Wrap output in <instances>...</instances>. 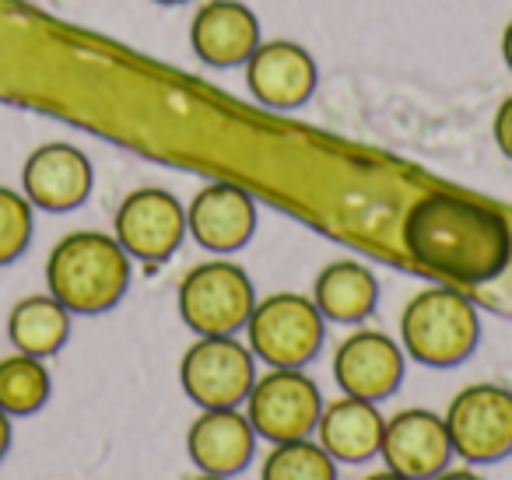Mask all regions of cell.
I'll list each match as a JSON object with an SVG mask.
<instances>
[{
  "instance_id": "obj_23",
  "label": "cell",
  "mask_w": 512,
  "mask_h": 480,
  "mask_svg": "<svg viewBox=\"0 0 512 480\" xmlns=\"http://www.w3.org/2000/svg\"><path fill=\"white\" fill-rule=\"evenodd\" d=\"M32 211L29 197L0 186V267L15 263L32 242Z\"/></svg>"
},
{
  "instance_id": "obj_25",
  "label": "cell",
  "mask_w": 512,
  "mask_h": 480,
  "mask_svg": "<svg viewBox=\"0 0 512 480\" xmlns=\"http://www.w3.org/2000/svg\"><path fill=\"white\" fill-rule=\"evenodd\" d=\"M11 438H15V431H11V414L0 410V459L11 452Z\"/></svg>"
},
{
  "instance_id": "obj_15",
  "label": "cell",
  "mask_w": 512,
  "mask_h": 480,
  "mask_svg": "<svg viewBox=\"0 0 512 480\" xmlns=\"http://www.w3.org/2000/svg\"><path fill=\"white\" fill-rule=\"evenodd\" d=\"M186 232L211 253H235L256 232V204L235 183H211L186 207Z\"/></svg>"
},
{
  "instance_id": "obj_29",
  "label": "cell",
  "mask_w": 512,
  "mask_h": 480,
  "mask_svg": "<svg viewBox=\"0 0 512 480\" xmlns=\"http://www.w3.org/2000/svg\"><path fill=\"white\" fill-rule=\"evenodd\" d=\"M193 480H228V477H214V473H200V477H193Z\"/></svg>"
},
{
  "instance_id": "obj_20",
  "label": "cell",
  "mask_w": 512,
  "mask_h": 480,
  "mask_svg": "<svg viewBox=\"0 0 512 480\" xmlns=\"http://www.w3.org/2000/svg\"><path fill=\"white\" fill-rule=\"evenodd\" d=\"M71 337V312L53 295H29L8 312V340L32 358H53Z\"/></svg>"
},
{
  "instance_id": "obj_6",
  "label": "cell",
  "mask_w": 512,
  "mask_h": 480,
  "mask_svg": "<svg viewBox=\"0 0 512 480\" xmlns=\"http://www.w3.org/2000/svg\"><path fill=\"white\" fill-rule=\"evenodd\" d=\"M253 305V281L239 263H200L179 281V316L197 337H235L253 316Z\"/></svg>"
},
{
  "instance_id": "obj_12",
  "label": "cell",
  "mask_w": 512,
  "mask_h": 480,
  "mask_svg": "<svg viewBox=\"0 0 512 480\" xmlns=\"http://www.w3.org/2000/svg\"><path fill=\"white\" fill-rule=\"evenodd\" d=\"M379 456L390 470L404 473L407 480H432L453 459L446 421L425 407L400 410L386 421Z\"/></svg>"
},
{
  "instance_id": "obj_16",
  "label": "cell",
  "mask_w": 512,
  "mask_h": 480,
  "mask_svg": "<svg viewBox=\"0 0 512 480\" xmlns=\"http://www.w3.org/2000/svg\"><path fill=\"white\" fill-rule=\"evenodd\" d=\"M186 452L200 473L214 477H235L253 463L256 431L239 407L200 410V417L186 431Z\"/></svg>"
},
{
  "instance_id": "obj_27",
  "label": "cell",
  "mask_w": 512,
  "mask_h": 480,
  "mask_svg": "<svg viewBox=\"0 0 512 480\" xmlns=\"http://www.w3.org/2000/svg\"><path fill=\"white\" fill-rule=\"evenodd\" d=\"M502 57H505V64H509V71H512V22L505 25V36H502Z\"/></svg>"
},
{
  "instance_id": "obj_7",
  "label": "cell",
  "mask_w": 512,
  "mask_h": 480,
  "mask_svg": "<svg viewBox=\"0 0 512 480\" xmlns=\"http://www.w3.org/2000/svg\"><path fill=\"white\" fill-rule=\"evenodd\" d=\"M442 421L453 456L463 463L484 466L512 456V389L498 382H474L449 400Z\"/></svg>"
},
{
  "instance_id": "obj_9",
  "label": "cell",
  "mask_w": 512,
  "mask_h": 480,
  "mask_svg": "<svg viewBox=\"0 0 512 480\" xmlns=\"http://www.w3.org/2000/svg\"><path fill=\"white\" fill-rule=\"evenodd\" d=\"M179 382L200 410L239 407L256 382V354L235 337H200L179 361Z\"/></svg>"
},
{
  "instance_id": "obj_21",
  "label": "cell",
  "mask_w": 512,
  "mask_h": 480,
  "mask_svg": "<svg viewBox=\"0 0 512 480\" xmlns=\"http://www.w3.org/2000/svg\"><path fill=\"white\" fill-rule=\"evenodd\" d=\"M53 393L50 368L43 358L32 354H8L0 358V410L11 417H29L46 407Z\"/></svg>"
},
{
  "instance_id": "obj_28",
  "label": "cell",
  "mask_w": 512,
  "mask_h": 480,
  "mask_svg": "<svg viewBox=\"0 0 512 480\" xmlns=\"http://www.w3.org/2000/svg\"><path fill=\"white\" fill-rule=\"evenodd\" d=\"M362 480H407L404 473H397V470H390V466H386V470H376V473H369V477H362Z\"/></svg>"
},
{
  "instance_id": "obj_30",
  "label": "cell",
  "mask_w": 512,
  "mask_h": 480,
  "mask_svg": "<svg viewBox=\"0 0 512 480\" xmlns=\"http://www.w3.org/2000/svg\"><path fill=\"white\" fill-rule=\"evenodd\" d=\"M158 4H186V0H158Z\"/></svg>"
},
{
  "instance_id": "obj_17",
  "label": "cell",
  "mask_w": 512,
  "mask_h": 480,
  "mask_svg": "<svg viewBox=\"0 0 512 480\" xmlns=\"http://www.w3.org/2000/svg\"><path fill=\"white\" fill-rule=\"evenodd\" d=\"M190 43L207 67L246 64L260 46V22L239 0H207L193 15Z\"/></svg>"
},
{
  "instance_id": "obj_18",
  "label": "cell",
  "mask_w": 512,
  "mask_h": 480,
  "mask_svg": "<svg viewBox=\"0 0 512 480\" xmlns=\"http://www.w3.org/2000/svg\"><path fill=\"white\" fill-rule=\"evenodd\" d=\"M383 428H386V417L379 414L376 403L344 393L341 400L323 403L316 438H320V445L330 452L334 463L362 466L379 456Z\"/></svg>"
},
{
  "instance_id": "obj_8",
  "label": "cell",
  "mask_w": 512,
  "mask_h": 480,
  "mask_svg": "<svg viewBox=\"0 0 512 480\" xmlns=\"http://www.w3.org/2000/svg\"><path fill=\"white\" fill-rule=\"evenodd\" d=\"M323 414V393L302 368H271L256 379L246 396V417L256 438L267 442H295L316 435Z\"/></svg>"
},
{
  "instance_id": "obj_22",
  "label": "cell",
  "mask_w": 512,
  "mask_h": 480,
  "mask_svg": "<svg viewBox=\"0 0 512 480\" xmlns=\"http://www.w3.org/2000/svg\"><path fill=\"white\" fill-rule=\"evenodd\" d=\"M260 480H337V463L313 438L278 442L264 456Z\"/></svg>"
},
{
  "instance_id": "obj_26",
  "label": "cell",
  "mask_w": 512,
  "mask_h": 480,
  "mask_svg": "<svg viewBox=\"0 0 512 480\" xmlns=\"http://www.w3.org/2000/svg\"><path fill=\"white\" fill-rule=\"evenodd\" d=\"M432 480H484V477H481V473H474V470H449V466H446V470L435 473Z\"/></svg>"
},
{
  "instance_id": "obj_2",
  "label": "cell",
  "mask_w": 512,
  "mask_h": 480,
  "mask_svg": "<svg viewBox=\"0 0 512 480\" xmlns=\"http://www.w3.org/2000/svg\"><path fill=\"white\" fill-rule=\"evenodd\" d=\"M71 46L60 29L22 0H0V102L71 113Z\"/></svg>"
},
{
  "instance_id": "obj_1",
  "label": "cell",
  "mask_w": 512,
  "mask_h": 480,
  "mask_svg": "<svg viewBox=\"0 0 512 480\" xmlns=\"http://www.w3.org/2000/svg\"><path fill=\"white\" fill-rule=\"evenodd\" d=\"M404 249L449 284H488L512 260V228L495 207L460 193H428L404 218Z\"/></svg>"
},
{
  "instance_id": "obj_10",
  "label": "cell",
  "mask_w": 512,
  "mask_h": 480,
  "mask_svg": "<svg viewBox=\"0 0 512 480\" xmlns=\"http://www.w3.org/2000/svg\"><path fill=\"white\" fill-rule=\"evenodd\" d=\"M113 235L130 260L165 263L186 239V207L169 190L144 186L120 204Z\"/></svg>"
},
{
  "instance_id": "obj_14",
  "label": "cell",
  "mask_w": 512,
  "mask_h": 480,
  "mask_svg": "<svg viewBox=\"0 0 512 480\" xmlns=\"http://www.w3.org/2000/svg\"><path fill=\"white\" fill-rule=\"evenodd\" d=\"M246 85L271 109H299L316 92V60L299 43H260L246 60Z\"/></svg>"
},
{
  "instance_id": "obj_3",
  "label": "cell",
  "mask_w": 512,
  "mask_h": 480,
  "mask_svg": "<svg viewBox=\"0 0 512 480\" xmlns=\"http://www.w3.org/2000/svg\"><path fill=\"white\" fill-rule=\"evenodd\" d=\"M50 295L78 316H99L123 302L130 288V256L106 232H71L53 246L46 260Z\"/></svg>"
},
{
  "instance_id": "obj_11",
  "label": "cell",
  "mask_w": 512,
  "mask_h": 480,
  "mask_svg": "<svg viewBox=\"0 0 512 480\" xmlns=\"http://www.w3.org/2000/svg\"><path fill=\"white\" fill-rule=\"evenodd\" d=\"M95 172L81 148L67 141H50L25 158L22 193L32 207L50 214H67L81 207L92 193Z\"/></svg>"
},
{
  "instance_id": "obj_5",
  "label": "cell",
  "mask_w": 512,
  "mask_h": 480,
  "mask_svg": "<svg viewBox=\"0 0 512 480\" xmlns=\"http://www.w3.org/2000/svg\"><path fill=\"white\" fill-rule=\"evenodd\" d=\"M249 351L271 368H306L320 354L327 337V319L313 298L278 291L253 305L246 323Z\"/></svg>"
},
{
  "instance_id": "obj_24",
  "label": "cell",
  "mask_w": 512,
  "mask_h": 480,
  "mask_svg": "<svg viewBox=\"0 0 512 480\" xmlns=\"http://www.w3.org/2000/svg\"><path fill=\"white\" fill-rule=\"evenodd\" d=\"M495 141L502 148V155L512 162V95L498 106V116H495Z\"/></svg>"
},
{
  "instance_id": "obj_13",
  "label": "cell",
  "mask_w": 512,
  "mask_h": 480,
  "mask_svg": "<svg viewBox=\"0 0 512 480\" xmlns=\"http://www.w3.org/2000/svg\"><path fill=\"white\" fill-rule=\"evenodd\" d=\"M334 379L348 396L386 400L404 382V347L383 330H355L334 354Z\"/></svg>"
},
{
  "instance_id": "obj_19",
  "label": "cell",
  "mask_w": 512,
  "mask_h": 480,
  "mask_svg": "<svg viewBox=\"0 0 512 480\" xmlns=\"http://www.w3.org/2000/svg\"><path fill=\"white\" fill-rule=\"evenodd\" d=\"M313 302L330 323H362L376 312L379 281L365 263L358 260H334L320 270L313 284Z\"/></svg>"
},
{
  "instance_id": "obj_4",
  "label": "cell",
  "mask_w": 512,
  "mask_h": 480,
  "mask_svg": "<svg viewBox=\"0 0 512 480\" xmlns=\"http://www.w3.org/2000/svg\"><path fill=\"white\" fill-rule=\"evenodd\" d=\"M481 340V316L456 288H425L400 312L404 354L428 368H453L474 354Z\"/></svg>"
}]
</instances>
